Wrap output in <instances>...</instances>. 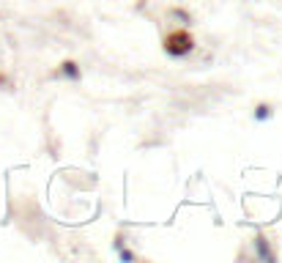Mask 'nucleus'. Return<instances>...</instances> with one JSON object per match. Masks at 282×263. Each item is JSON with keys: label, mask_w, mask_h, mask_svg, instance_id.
Instances as JSON below:
<instances>
[{"label": "nucleus", "mask_w": 282, "mask_h": 263, "mask_svg": "<svg viewBox=\"0 0 282 263\" xmlns=\"http://www.w3.org/2000/svg\"><path fill=\"white\" fill-rule=\"evenodd\" d=\"M165 49H167V55H173V58H181V55H186V52L192 49V39H189V33L178 30V33L167 36Z\"/></svg>", "instance_id": "nucleus-1"}, {"label": "nucleus", "mask_w": 282, "mask_h": 263, "mask_svg": "<svg viewBox=\"0 0 282 263\" xmlns=\"http://www.w3.org/2000/svg\"><path fill=\"white\" fill-rule=\"evenodd\" d=\"M255 249H258V255H260L266 263L274 261V255H271V249H268V244H266V239H263V236H258V239H255Z\"/></svg>", "instance_id": "nucleus-2"}, {"label": "nucleus", "mask_w": 282, "mask_h": 263, "mask_svg": "<svg viewBox=\"0 0 282 263\" xmlns=\"http://www.w3.org/2000/svg\"><path fill=\"white\" fill-rule=\"evenodd\" d=\"M61 71L69 77V80H80V66H77L74 61H66V63L61 66Z\"/></svg>", "instance_id": "nucleus-3"}, {"label": "nucleus", "mask_w": 282, "mask_h": 263, "mask_svg": "<svg viewBox=\"0 0 282 263\" xmlns=\"http://www.w3.org/2000/svg\"><path fill=\"white\" fill-rule=\"evenodd\" d=\"M271 118V107L268 104H258L255 107V121H268Z\"/></svg>", "instance_id": "nucleus-4"}, {"label": "nucleus", "mask_w": 282, "mask_h": 263, "mask_svg": "<svg viewBox=\"0 0 282 263\" xmlns=\"http://www.w3.org/2000/svg\"><path fill=\"white\" fill-rule=\"evenodd\" d=\"M121 249V247H118ZM121 261H134V252H129V249H121Z\"/></svg>", "instance_id": "nucleus-5"}]
</instances>
